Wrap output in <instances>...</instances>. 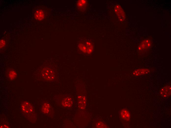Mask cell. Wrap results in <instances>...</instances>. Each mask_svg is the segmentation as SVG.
Listing matches in <instances>:
<instances>
[{"label":"cell","mask_w":171,"mask_h":128,"mask_svg":"<svg viewBox=\"0 0 171 128\" xmlns=\"http://www.w3.org/2000/svg\"><path fill=\"white\" fill-rule=\"evenodd\" d=\"M55 76L54 70L48 67L43 68L40 72V76L41 78L46 80H52L55 78Z\"/></svg>","instance_id":"obj_1"},{"label":"cell","mask_w":171,"mask_h":128,"mask_svg":"<svg viewBox=\"0 0 171 128\" xmlns=\"http://www.w3.org/2000/svg\"><path fill=\"white\" fill-rule=\"evenodd\" d=\"M78 47L81 50L85 53H90L93 50L92 45L88 41H84L80 43Z\"/></svg>","instance_id":"obj_2"},{"label":"cell","mask_w":171,"mask_h":128,"mask_svg":"<svg viewBox=\"0 0 171 128\" xmlns=\"http://www.w3.org/2000/svg\"><path fill=\"white\" fill-rule=\"evenodd\" d=\"M114 10L119 21H123L125 18V14L120 6L119 5H116L114 8Z\"/></svg>","instance_id":"obj_3"},{"label":"cell","mask_w":171,"mask_h":128,"mask_svg":"<svg viewBox=\"0 0 171 128\" xmlns=\"http://www.w3.org/2000/svg\"><path fill=\"white\" fill-rule=\"evenodd\" d=\"M21 109L24 112L27 114H30L34 112L32 106L29 103L26 101L22 104Z\"/></svg>","instance_id":"obj_4"},{"label":"cell","mask_w":171,"mask_h":128,"mask_svg":"<svg viewBox=\"0 0 171 128\" xmlns=\"http://www.w3.org/2000/svg\"><path fill=\"white\" fill-rule=\"evenodd\" d=\"M171 87L170 86H167L162 87L160 90V94L164 98L167 97L171 95Z\"/></svg>","instance_id":"obj_5"},{"label":"cell","mask_w":171,"mask_h":128,"mask_svg":"<svg viewBox=\"0 0 171 128\" xmlns=\"http://www.w3.org/2000/svg\"><path fill=\"white\" fill-rule=\"evenodd\" d=\"M151 45L150 41L148 39L142 42L138 47V49L140 51L145 50L149 48Z\"/></svg>","instance_id":"obj_6"},{"label":"cell","mask_w":171,"mask_h":128,"mask_svg":"<svg viewBox=\"0 0 171 128\" xmlns=\"http://www.w3.org/2000/svg\"><path fill=\"white\" fill-rule=\"evenodd\" d=\"M61 103L64 107L69 108L72 105L73 101L71 98L67 97L63 98L61 100Z\"/></svg>","instance_id":"obj_7"},{"label":"cell","mask_w":171,"mask_h":128,"mask_svg":"<svg viewBox=\"0 0 171 128\" xmlns=\"http://www.w3.org/2000/svg\"><path fill=\"white\" fill-rule=\"evenodd\" d=\"M149 72V70L148 69H140L134 70L133 72V74L134 76H138L147 74Z\"/></svg>","instance_id":"obj_8"},{"label":"cell","mask_w":171,"mask_h":128,"mask_svg":"<svg viewBox=\"0 0 171 128\" xmlns=\"http://www.w3.org/2000/svg\"><path fill=\"white\" fill-rule=\"evenodd\" d=\"M86 98L83 96H80L78 97V105L79 108L82 109L85 107L86 103Z\"/></svg>","instance_id":"obj_9"},{"label":"cell","mask_w":171,"mask_h":128,"mask_svg":"<svg viewBox=\"0 0 171 128\" xmlns=\"http://www.w3.org/2000/svg\"><path fill=\"white\" fill-rule=\"evenodd\" d=\"M44 14L43 11L41 10H38L35 14V18L38 20H41L44 18Z\"/></svg>","instance_id":"obj_10"},{"label":"cell","mask_w":171,"mask_h":128,"mask_svg":"<svg viewBox=\"0 0 171 128\" xmlns=\"http://www.w3.org/2000/svg\"><path fill=\"white\" fill-rule=\"evenodd\" d=\"M50 108V105L49 103L45 102L42 106V110L43 113L47 114L49 112Z\"/></svg>","instance_id":"obj_11"},{"label":"cell","mask_w":171,"mask_h":128,"mask_svg":"<svg viewBox=\"0 0 171 128\" xmlns=\"http://www.w3.org/2000/svg\"><path fill=\"white\" fill-rule=\"evenodd\" d=\"M86 4V2L85 0H79L77 3V7L80 9H83L85 7Z\"/></svg>","instance_id":"obj_12"},{"label":"cell","mask_w":171,"mask_h":128,"mask_svg":"<svg viewBox=\"0 0 171 128\" xmlns=\"http://www.w3.org/2000/svg\"><path fill=\"white\" fill-rule=\"evenodd\" d=\"M121 114L122 117L124 119L128 120L129 119V114L127 111L125 110H123Z\"/></svg>","instance_id":"obj_13"},{"label":"cell","mask_w":171,"mask_h":128,"mask_svg":"<svg viewBox=\"0 0 171 128\" xmlns=\"http://www.w3.org/2000/svg\"><path fill=\"white\" fill-rule=\"evenodd\" d=\"M16 73L15 72L11 71L9 73V76L10 78L13 79L15 77Z\"/></svg>","instance_id":"obj_14"},{"label":"cell","mask_w":171,"mask_h":128,"mask_svg":"<svg viewBox=\"0 0 171 128\" xmlns=\"http://www.w3.org/2000/svg\"><path fill=\"white\" fill-rule=\"evenodd\" d=\"M0 47H2L3 46V45H4L5 42L4 40H1L0 41Z\"/></svg>","instance_id":"obj_15"}]
</instances>
